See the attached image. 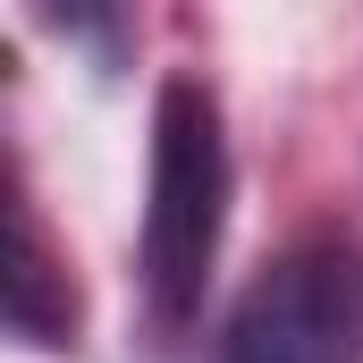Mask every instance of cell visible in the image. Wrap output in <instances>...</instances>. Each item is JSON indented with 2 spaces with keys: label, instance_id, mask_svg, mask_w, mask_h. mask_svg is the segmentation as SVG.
I'll return each mask as SVG.
<instances>
[{
  "label": "cell",
  "instance_id": "1",
  "mask_svg": "<svg viewBox=\"0 0 363 363\" xmlns=\"http://www.w3.org/2000/svg\"><path fill=\"white\" fill-rule=\"evenodd\" d=\"M228 186L237 169H228L220 93L194 68H169L152 93V169H144V245H135L152 330H186L203 313V287L228 237Z\"/></svg>",
  "mask_w": 363,
  "mask_h": 363
},
{
  "label": "cell",
  "instance_id": "3",
  "mask_svg": "<svg viewBox=\"0 0 363 363\" xmlns=\"http://www.w3.org/2000/svg\"><path fill=\"white\" fill-rule=\"evenodd\" d=\"M9 338H26V347H77V287L60 271V254H51L26 186L9 203Z\"/></svg>",
  "mask_w": 363,
  "mask_h": 363
},
{
  "label": "cell",
  "instance_id": "2",
  "mask_svg": "<svg viewBox=\"0 0 363 363\" xmlns=\"http://www.w3.org/2000/svg\"><path fill=\"white\" fill-rule=\"evenodd\" d=\"M220 363H363V245L321 228L271 254L220 321Z\"/></svg>",
  "mask_w": 363,
  "mask_h": 363
}]
</instances>
